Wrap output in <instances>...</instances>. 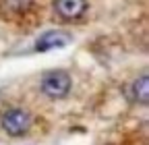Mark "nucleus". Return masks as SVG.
Returning a JSON list of instances; mask_svg holds the SVG:
<instances>
[{
  "mask_svg": "<svg viewBox=\"0 0 149 145\" xmlns=\"http://www.w3.org/2000/svg\"><path fill=\"white\" fill-rule=\"evenodd\" d=\"M31 114L23 108H10L2 114V129L10 135V137H21L31 129Z\"/></svg>",
  "mask_w": 149,
  "mask_h": 145,
  "instance_id": "nucleus-2",
  "label": "nucleus"
},
{
  "mask_svg": "<svg viewBox=\"0 0 149 145\" xmlns=\"http://www.w3.org/2000/svg\"><path fill=\"white\" fill-rule=\"evenodd\" d=\"M72 42V35L68 31H62V29H52V31H46L42 33L35 42V50L37 52H48V50H54V48H64Z\"/></svg>",
  "mask_w": 149,
  "mask_h": 145,
  "instance_id": "nucleus-3",
  "label": "nucleus"
},
{
  "mask_svg": "<svg viewBox=\"0 0 149 145\" xmlns=\"http://www.w3.org/2000/svg\"><path fill=\"white\" fill-rule=\"evenodd\" d=\"M72 87V79L66 70H48L42 75V81H40V89L42 93L48 96L50 100H62L68 96Z\"/></svg>",
  "mask_w": 149,
  "mask_h": 145,
  "instance_id": "nucleus-1",
  "label": "nucleus"
},
{
  "mask_svg": "<svg viewBox=\"0 0 149 145\" xmlns=\"http://www.w3.org/2000/svg\"><path fill=\"white\" fill-rule=\"evenodd\" d=\"M128 98L135 104L147 106L149 104V75H141L139 79H135L128 87Z\"/></svg>",
  "mask_w": 149,
  "mask_h": 145,
  "instance_id": "nucleus-5",
  "label": "nucleus"
},
{
  "mask_svg": "<svg viewBox=\"0 0 149 145\" xmlns=\"http://www.w3.org/2000/svg\"><path fill=\"white\" fill-rule=\"evenodd\" d=\"M54 8L62 19L72 21L87 10V0H54Z\"/></svg>",
  "mask_w": 149,
  "mask_h": 145,
  "instance_id": "nucleus-4",
  "label": "nucleus"
}]
</instances>
